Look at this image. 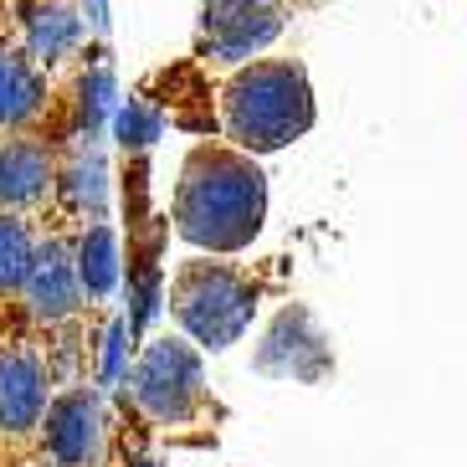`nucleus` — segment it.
Segmentation results:
<instances>
[{"instance_id":"2","label":"nucleus","mask_w":467,"mask_h":467,"mask_svg":"<svg viewBox=\"0 0 467 467\" xmlns=\"http://www.w3.org/2000/svg\"><path fill=\"white\" fill-rule=\"evenodd\" d=\"M314 119L308 83L293 62H257L226 88V129L242 150H277Z\"/></svg>"},{"instance_id":"6","label":"nucleus","mask_w":467,"mask_h":467,"mask_svg":"<svg viewBox=\"0 0 467 467\" xmlns=\"http://www.w3.org/2000/svg\"><path fill=\"white\" fill-rule=\"evenodd\" d=\"M277 5L273 0H211L206 5V42L216 57H247L273 42Z\"/></svg>"},{"instance_id":"15","label":"nucleus","mask_w":467,"mask_h":467,"mask_svg":"<svg viewBox=\"0 0 467 467\" xmlns=\"http://www.w3.org/2000/svg\"><path fill=\"white\" fill-rule=\"evenodd\" d=\"M113 129H119V139H124V150H150L154 139H160V113H150L144 103H129Z\"/></svg>"},{"instance_id":"9","label":"nucleus","mask_w":467,"mask_h":467,"mask_svg":"<svg viewBox=\"0 0 467 467\" xmlns=\"http://www.w3.org/2000/svg\"><path fill=\"white\" fill-rule=\"evenodd\" d=\"M78 283H83V277L72 273L67 247H62V242H47V247L36 252V262H31V273H26L31 314L36 318H67L72 308H78Z\"/></svg>"},{"instance_id":"12","label":"nucleus","mask_w":467,"mask_h":467,"mask_svg":"<svg viewBox=\"0 0 467 467\" xmlns=\"http://www.w3.org/2000/svg\"><path fill=\"white\" fill-rule=\"evenodd\" d=\"M78 277H83V288L93 298L113 293V283H119V247H113L109 226H93L83 236V247H78Z\"/></svg>"},{"instance_id":"14","label":"nucleus","mask_w":467,"mask_h":467,"mask_svg":"<svg viewBox=\"0 0 467 467\" xmlns=\"http://www.w3.org/2000/svg\"><path fill=\"white\" fill-rule=\"evenodd\" d=\"M72 42H78V16L62 11V5H52V11H42L31 21V52L42 57V62H57Z\"/></svg>"},{"instance_id":"16","label":"nucleus","mask_w":467,"mask_h":467,"mask_svg":"<svg viewBox=\"0 0 467 467\" xmlns=\"http://www.w3.org/2000/svg\"><path fill=\"white\" fill-rule=\"evenodd\" d=\"M124 349H129V324L124 318H113L109 324V339H103V380H119V370H124Z\"/></svg>"},{"instance_id":"5","label":"nucleus","mask_w":467,"mask_h":467,"mask_svg":"<svg viewBox=\"0 0 467 467\" xmlns=\"http://www.w3.org/2000/svg\"><path fill=\"white\" fill-rule=\"evenodd\" d=\"M252 365H257V375H273V380H324L334 370V355L308 308H283Z\"/></svg>"},{"instance_id":"13","label":"nucleus","mask_w":467,"mask_h":467,"mask_svg":"<svg viewBox=\"0 0 467 467\" xmlns=\"http://www.w3.org/2000/svg\"><path fill=\"white\" fill-rule=\"evenodd\" d=\"M31 232L21 226V221L11 216H0V293L5 288H21L31 273Z\"/></svg>"},{"instance_id":"7","label":"nucleus","mask_w":467,"mask_h":467,"mask_svg":"<svg viewBox=\"0 0 467 467\" xmlns=\"http://www.w3.org/2000/svg\"><path fill=\"white\" fill-rule=\"evenodd\" d=\"M47 411V365L36 349H5L0 355V431H31Z\"/></svg>"},{"instance_id":"10","label":"nucleus","mask_w":467,"mask_h":467,"mask_svg":"<svg viewBox=\"0 0 467 467\" xmlns=\"http://www.w3.org/2000/svg\"><path fill=\"white\" fill-rule=\"evenodd\" d=\"M47 191V154L36 144H0V201L31 206Z\"/></svg>"},{"instance_id":"3","label":"nucleus","mask_w":467,"mask_h":467,"mask_svg":"<svg viewBox=\"0 0 467 467\" xmlns=\"http://www.w3.org/2000/svg\"><path fill=\"white\" fill-rule=\"evenodd\" d=\"M170 308L185 324V334H195L206 349H226L252 324L257 288L226 262H191V267L175 273Z\"/></svg>"},{"instance_id":"8","label":"nucleus","mask_w":467,"mask_h":467,"mask_svg":"<svg viewBox=\"0 0 467 467\" xmlns=\"http://www.w3.org/2000/svg\"><path fill=\"white\" fill-rule=\"evenodd\" d=\"M47 452L57 467H88L98 457V400L88 390H67L47 411Z\"/></svg>"},{"instance_id":"4","label":"nucleus","mask_w":467,"mask_h":467,"mask_svg":"<svg viewBox=\"0 0 467 467\" xmlns=\"http://www.w3.org/2000/svg\"><path fill=\"white\" fill-rule=\"evenodd\" d=\"M134 400L154 421H191L201 406V355L180 339H154L134 370Z\"/></svg>"},{"instance_id":"11","label":"nucleus","mask_w":467,"mask_h":467,"mask_svg":"<svg viewBox=\"0 0 467 467\" xmlns=\"http://www.w3.org/2000/svg\"><path fill=\"white\" fill-rule=\"evenodd\" d=\"M36 103H42L36 72H31L21 57L0 52V124H21V119H31Z\"/></svg>"},{"instance_id":"1","label":"nucleus","mask_w":467,"mask_h":467,"mask_svg":"<svg viewBox=\"0 0 467 467\" xmlns=\"http://www.w3.org/2000/svg\"><path fill=\"white\" fill-rule=\"evenodd\" d=\"M262 175L232 150H195L175 191V232L195 247L236 252L262 232Z\"/></svg>"}]
</instances>
